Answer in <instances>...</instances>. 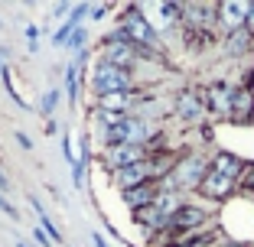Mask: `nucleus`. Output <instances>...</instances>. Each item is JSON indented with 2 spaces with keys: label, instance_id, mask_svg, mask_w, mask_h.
Masks as SVG:
<instances>
[{
  "label": "nucleus",
  "instance_id": "f257e3e1",
  "mask_svg": "<svg viewBox=\"0 0 254 247\" xmlns=\"http://www.w3.org/2000/svg\"><path fill=\"white\" fill-rule=\"evenodd\" d=\"M118 33L121 39H127V43L134 46V49H140L143 55H157L160 59V33L157 26H150V20L143 16V7L140 3H130V7H124V13H121L118 20Z\"/></svg>",
  "mask_w": 254,
  "mask_h": 247
},
{
  "label": "nucleus",
  "instance_id": "f03ea898",
  "mask_svg": "<svg viewBox=\"0 0 254 247\" xmlns=\"http://www.w3.org/2000/svg\"><path fill=\"white\" fill-rule=\"evenodd\" d=\"M205 172H209V156L195 153V150H186V153H180V159H176L170 176L163 182H157V189L160 192H180V195L195 192L202 186V179H205Z\"/></svg>",
  "mask_w": 254,
  "mask_h": 247
},
{
  "label": "nucleus",
  "instance_id": "7ed1b4c3",
  "mask_svg": "<svg viewBox=\"0 0 254 247\" xmlns=\"http://www.w3.org/2000/svg\"><path fill=\"white\" fill-rule=\"evenodd\" d=\"M88 88H91L95 98H105V95H114V91H134V88H140V85H137L134 72L114 68V65L98 59L95 65L88 68Z\"/></svg>",
  "mask_w": 254,
  "mask_h": 247
},
{
  "label": "nucleus",
  "instance_id": "20e7f679",
  "mask_svg": "<svg viewBox=\"0 0 254 247\" xmlns=\"http://www.w3.org/2000/svg\"><path fill=\"white\" fill-rule=\"evenodd\" d=\"M212 225H215V221H212L209 208L186 202L176 215H170V221H166V234L180 238V234H192V231H202V228H212Z\"/></svg>",
  "mask_w": 254,
  "mask_h": 247
},
{
  "label": "nucleus",
  "instance_id": "39448f33",
  "mask_svg": "<svg viewBox=\"0 0 254 247\" xmlns=\"http://www.w3.org/2000/svg\"><path fill=\"white\" fill-rule=\"evenodd\" d=\"M173 114H176V120H183V124H189V127H202L205 117H209L202 91H195V88L176 91V95H173Z\"/></svg>",
  "mask_w": 254,
  "mask_h": 247
},
{
  "label": "nucleus",
  "instance_id": "423d86ee",
  "mask_svg": "<svg viewBox=\"0 0 254 247\" xmlns=\"http://www.w3.org/2000/svg\"><path fill=\"white\" fill-rule=\"evenodd\" d=\"M232 91H235V85L232 82H222V78L205 85L202 98H205V111H209V117L232 120Z\"/></svg>",
  "mask_w": 254,
  "mask_h": 247
},
{
  "label": "nucleus",
  "instance_id": "0eeeda50",
  "mask_svg": "<svg viewBox=\"0 0 254 247\" xmlns=\"http://www.w3.org/2000/svg\"><path fill=\"white\" fill-rule=\"evenodd\" d=\"M150 159V147H140V143H124V147H111L105 153V169L111 172H121L127 166H140Z\"/></svg>",
  "mask_w": 254,
  "mask_h": 247
},
{
  "label": "nucleus",
  "instance_id": "6e6552de",
  "mask_svg": "<svg viewBox=\"0 0 254 247\" xmlns=\"http://www.w3.org/2000/svg\"><path fill=\"white\" fill-rule=\"evenodd\" d=\"M248 10H251V0H222L218 10H215V26H222L225 36H228V33L245 30Z\"/></svg>",
  "mask_w": 254,
  "mask_h": 247
},
{
  "label": "nucleus",
  "instance_id": "1a4fd4ad",
  "mask_svg": "<svg viewBox=\"0 0 254 247\" xmlns=\"http://www.w3.org/2000/svg\"><path fill=\"white\" fill-rule=\"evenodd\" d=\"M195 192H199L202 198L215 202V205H225L235 192H238V182L225 179V176H218V172H212V169H209V172H205V179H202V186L195 189Z\"/></svg>",
  "mask_w": 254,
  "mask_h": 247
},
{
  "label": "nucleus",
  "instance_id": "9d476101",
  "mask_svg": "<svg viewBox=\"0 0 254 247\" xmlns=\"http://www.w3.org/2000/svg\"><path fill=\"white\" fill-rule=\"evenodd\" d=\"M111 179L121 192H127V189H137V186H143V182H157V172H153V166H150V159H147V163H140V166H127V169L114 172Z\"/></svg>",
  "mask_w": 254,
  "mask_h": 247
},
{
  "label": "nucleus",
  "instance_id": "9b49d317",
  "mask_svg": "<svg viewBox=\"0 0 254 247\" xmlns=\"http://www.w3.org/2000/svg\"><path fill=\"white\" fill-rule=\"evenodd\" d=\"M232 124H254V88L235 85L232 91Z\"/></svg>",
  "mask_w": 254,
  "mask_h": 247
},
{
  "label": "nucleus",
  "instance_id": "f8f14e48",
  "mask_svg": "<svg viewBox=\"0 0 254 247\" xmlns=\"http://www.w3.org/2000/svg\"><path fill=\"white\" fill-rule=\"evenodd\" d=\"M209 169L218 172V176H225V179L238 182L241 179V169H245V159L235 156V153H228V150H218V153H212V156H209Z\"/></svg>",
  "mask_w": 254,
  "mask_h": 247
},
{
  "label": "nucleus",
  "instance_id": "ddd939ff",
  "mask_svg": "<svg viewBox=\"0 0 254 247\" xmlns=\"http://www.w3.org/2000/svg\"><path fill=\"white\" fill-rule=\"evenodd\" d=\"M157 182H143V186L137 189H127V192H121V198H124V205L130 208V215L140 208H147V205H153V198H157Z\"/></svg>",
  "mask_w": 254,
  "mask_h": 247
},
{
  "label": "nucleus",
  "instance_id": "4468645a",
  "mask_svg": "<svg viewBox=\"0 0 254 247\" xmlns=\"http://www.w3.org/2000/svg\"><path fill=\"white\" fill-rule=\"evenodd\" d=\"M82 65H85V55H75L72 65H65V98L68 104L75 107V101H78V82H82Z\"/></svg>",
  "mask_w": 254,
  "mask_h": 247
},
{
  "label": "nucleus",
  "instance_id": "2eb2a0df",
  "mask_svg": "<svg viewBox=\"0 0 254 247\" xmlns=\"http://www.w3.org/2000/svg\"><path fill=\"white\" fill-rule=\"evenodd\" d=\"M251 46H254V36H248V30H238V33H228V36H225V49L232 55L251 52Z\"/></svg>",
  "mask_w": 254,
  "mask_h": 247
},
{
  "label": "nucleus",
  "instance_id": "dca6fc26",
  "mask_svg": "<svg viewBox=\"0 0 254 247\" xmlns=\"http://www.w3.org/2000/svg\"><path fill=\"white\" fill-rule=\"evenodd\" d=\"M65 46H68V52H72V59H75V55H85V46H88V30H85V26H78V30L68 36Z\"/></svg>",
  "mask_w": 254,
  "mask_h": 247
},
{
  "label": "nucleus",
  "instance_id": "f3484780",
  "mask_svg": "<svg viewBox=\"0 0 254 247\" xmlns=\"http://www.w3.org/2000/svg\"><path fill=\"white\" fill-rule=\"evenodd\" d=\"M56 107H59V91L56 88H49V91H43V95H39V114H43L46 120L53 117V111Z\"/></svg>",
  "mask_w": 254,
  "mask_h": 247
},
{
  "label": "nucleus",
  "instance_id": "a211bd4d",
  "mask_svg": "<svg viewBox=\"0 0 254 247\" xmlns=\"http://www.w3.org/2000/svg\"><path fill=\"white\" fill-rule=\"evenodd\" d=\"M0 78H3V85H7V95L13 98V104H20V107H26V101H23L20 95H16V88H13V78H10V72H7V65L0 68Z\"/></svg>",
  "mask_w": 254,
  "mask_h": 247
},
{
  "label": "nucleus",
  "instance_id": "6ab92c4d",
  "mask_svg": "<svg viewBox=\"0 0 254 247\" xmlns=\"http://www.w3.org/2000/svg\"><path fill=\"white\" fill-rule=\"evenodd\" d=\"M108 10H111L108 3H91V7H88V13H91V20H95V23H101V20L108 16Z\"/></svg>",
  "mask_w": 254,
  "mask_h": 247
},
{
  "label": "nucleus",
  "instance_id": "aec40b11",
  "mask_svg": "<svg viewBox=\"0 0 254 247\" xmlns=\"http://www.w3.org/2000/svg\"><path fill=\"white\" fill-rule=\"evenodd\" d=\"M0 211L7 218H13V221H20V211H16V205H10L7 198H3V192H0Z\"/></svg>",
  "mask_w": 254,
  "mask_h": 247
},
{
  "label": "nucleus",
  "instance_id": "412c9836",
  "mask_svg": "<svg viewBox=\"0 0 254 247\" xmlns=\"http://www.w3.org/2000/svg\"><path fill=\"white\" fill-rule=\"evenodd\" d=\"M62 156H65V163H68V166L75 163V153H72V140H68V134L62 137Z\"/></svg>",
  "mask_w": 254,
  "mask_h": 247
},
{
  "label": "nucleus",
  "instance_id": "4be33fe9",
  "mask_svg": "<svg viewBox=\"0 0 254 247\" xmlns=\"http://www.w3.org/2000/svg\"><path fill=\"white\" fill-rule=\"evenodd\" d=\"M33 241H36V247H49V238H46V231H43V228H33Z\"/></svg>",
  "mask_w": 254,
  "mask_h": 247
},
{
  "label": "nucleus",
  "instance_id": "5701e85b",
  "mask_svg": "<svg viewBox=\"0 0 254 247\" xmlns=\"http://www.w3.org/2000/svg\"><path fill=\"white\" fill-rule=\"evenodd\" d=\"M16 143H20L23 150H33V140H30V134H23V130H16Z\"/></svg>",
  "mask_w": 254,
  "mask_h": 247
},
{
  "label": "nucleus",
  "instance_id": "b1692460",
  "mask_svg": "<svg viewBox=\"0 0 254 247\" xmlns=\"http://www.w3.org/2000/svg\"><path fill=\"white\" fill-rule=\"evenodd\" d=\"M245 30H248V36H254V3H251V10H248V20H245Z\"/></svg>",
  "mask_w": 254,
  "mask_h": 247
},
{
  "label": "nucleus",
  "instance_id": "393cba45",
  "mask_svg": "<svg viewBox=\"0 0 254 247\" xmlns=\"http://www.w3.org/2000/svg\"><path fill=\"white\" fill-rule=\"evenodd\" d=\"M72 7H75V3H59V7H56V20L65 16V13H72Z\"/></svg>",
  "mask_w": 254,
  "mask_h": 247
},
{
  "label": "nucleus",
  "instance_id": "a878e982",
  "mask_svg": "<svg viewBox=\"0 0 254 247\" xmlns=\"http://www.w3.org/2000/svg\"><path fill=\"white\" fill-rule=\"evenodd\" d=\"M91 244H95V247H111V244H108V241L101 238V234H98V231H91Z\"/></svg>",
  "mask_w": 254,
  "mask_h": 247
},
{
  "label": "nucleus",
  "instance_id": "bb28decb",
  "mask_svg": "<svg viewBox=\"0 0 254 247\" xmlns=\"http://www.w3.org/2000/svg\"><path fill=\"white\" fill-rule=\"evenodd\" d=\"M43 127H46V134H49V137H53V134H59V124H56V120H53V117H49V120H46V124H43Z\"/></svg>",
  "mask_w": 254,
  "mask_h": 247
},
{
  "label": "nucleus",
  "instance_id": "cd10ccee",
  "mask_svg": "<svg viewBox=\"0 0 254 247\" xmlns=\"http://www.w3.org/2000/svg\"><path fill=\"white\" fill-rule=\"evenodd\" d=\"M0 192H10V179L3 176V169H0Z\"/></svg>",
  "mask_w": 254,
  "mask_h": 247
},
{
  "label": "nucleus",
  "instance_id": "c85d7f7f",
  "mask_svg": "<svg viewBox=\"0 0 254 247\" xmlns=\"http://www.w3.org/2000/svg\"><path fill=\"white\" fill-rule=\"evenodd\" d=\"M0 30H3V20H0Z\"/></svg>",
  "mask_w": 254,
  "mask_h": 247
}]
</instances>
